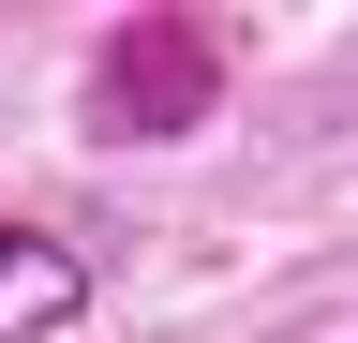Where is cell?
Listing matches in <instances>:
<instances>
[{
	"instance_id": "1",
	"label": "cell",
	"mask_w": 358,
	"mask_h": 343,
	"mask_svg": "<svg viewBox=\"0 0 358 343\" xmlns=\"http://www.w3.org/2000/svg\"><path fill=\"white\" fill-rule=\"evenodd\" d=\"M209 105H224V45L194 15H134L120 45L90 60V135H120V149L134 135H194Z\"/></svg>"
},
{
	"instance_id": "2",
	"label": "cell",
	"mask_w": 358,
	"mask_h": 343,
	"mask_svg": "<svg viewBox=\"0 0 358 343\" xmlns=\"http://www.w3.org/2000/svg\"><path fill=\"white\" fill-rule=\"evenodd\" d=\"M90 314V254L45 224H0V343H60Z\"/></svg>"
}]
</instances>
